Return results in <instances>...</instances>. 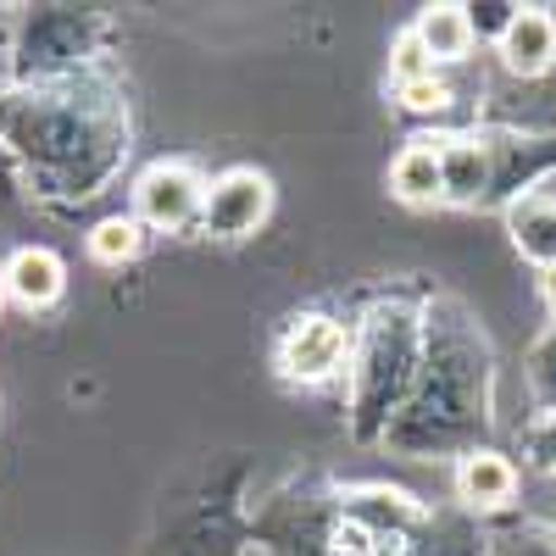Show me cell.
Returning <instances> with one entry per match:
<instances>
[{
  "mask_svg": "<svg viewBox=\"0 0 556 556\" xmlns=\"http://www.w3.org/2000/svg\"><path fill=\"white\" fill-rule=\"evenodd\" d=\"M501 56L518 78H540L556 62V23L545 12H518L501 28Z\"/></svg>",
  "mask_w": 556,
  "mask_h": 556,
  "instance_id": "5",
  "label": "cell"
},
{
  "mask_svg": "<svg viewBox=\"0 0 556 556\" xmlns=\"http://www.w3.org/2000/svg\"><path fill=\"white\" fill-rule=\"evenodd\" d=\"M139 251H146V228H139V217H106L96 235H89V256L106 262V267H123Z\"/></svg>",
  "mask_w": 556,
  "mask_h": 556,
  "instance_id": "10",
  "label": "cell"
},
{
  "mask_svg": "<svg viewBox=\"0 0 556 556\" xmlns=\"http://www.w3.org/2000/svg\"><path fill=\"white\" fill-rule=\"evenodd\" d=\"M456 484H462V501H473V506H506L513 490H518V473H513V462H506V456L479 451V456L462 462Z\"/></svg>",
  "mask_w": 556,
  "mask_h": 556,
  "instance_id": "9",
  "label": "cell"
},
{
  "mask_svg": "<svg viewBox=\"0 0 556 556\" xmlns=\"http://www.w3.org/2000/svg\"><path fill=\"white\" fill-rule=\"evenodd\" d=\"M390 190L406 201V206H434L445 201V173H440V156L429 139H417V146L401 151V162L390 167Z\"/></svg>",
  "mask_w": 556,
  "mask_h": 556,
  "instance_id": "7",
  "label": "cell"
},
{
  "mask_svg": "<svg viewBox=\"0 0 556 556\" xmlns=\"http://www.w3.org/2000/svg\"><path fill=\"white\" fill-rule=\"evenodd\" d=\"M0 285H7V295L28 312L39 306H56L62 290H67V267L56 251H45V245H23L7 267H0Z\"/></svg>",
  "mask_w": 556,
  "mask_h": 556,
  "instance_id": "4",
  "label": "cell"
},
{
  "mask_svg": "<svg viewBox=\"0 0 556 556\" xmlns=\"http://www.w3.org/2000/svg\"><path fill=\"white\" fill-rule=\"evenodd\" d=\"M273 212V184L256 167H228L223 178L206 184V201H201V228L217 240H245L267 223Z\"/></svg>",
  "mask_w": 556,
  "mask_h": 556,
  "instance_id": "1",
  "label": "cell"
},
{
  "mask_svg": "<svg viewBox=\"0 0 556 556\" xmlns=\"http://www.w3.org/2000/svg\"><path fill=\"white\" fill-rule=\"evenodd\" d=\"M345 329L334 317H323V312H306L290 323V334L278 340V367H285V379H301V384H323V379H334L340 367H345Z\"/></svg>",
  "mask_w": 556,
  "mask_h": 556,
  "instance_id": "3",
  "label": "cell"
},
{
  "mask_svg": "<svg viewBox=\"0 0 556 556\" xmlns=\"http://www.w3.org/2000/svg\"><path fill=\"white\" fill-rule=\"evenodd\" d=\"M390 73H395V84H412V78H429V73H434V62L424 56V45H417V34H401Z\"/></svg>",
  "mask_w": 556,
  "mask_h": 556,
  "instance_id": "12",
  "label": "cell"
},
{
  "mask_svg": "<svg viewBox=\"0 0 556 556\" xmlns=\"http://www.w3.org/2000/svg\"><path fill=\"white\" fill-rule=\"evenodd\" d=\"M545 295L556 301V267H545Z\"/></svg>",
  "mask_w": 556,
  "mask_h": 556,
  "instance_id": "13",
  "label": "cell"
},
{
  "mask_svg": "<svg viewBox=\"0 0 556 556\" xmlns=\"http://www.w3.org/2000/svg\"><path fill=\"white\" fill-rule=\"evenodd\" d=\"M401 89V106L406 112H445L451 106V89L429 73V78H412V84H395Z\"/></svg>",
  "mask_w": 556,
  "mask_h": 556,
  "instance_id": "11",
  "label": "cell"
},
{
  "mask_svg": "<svg viewBox=\"0 0 556 556\" xmlns=\"http://www.w3.org/2000/svg\"><path fill=\"white\" fill-rule=\"evenodd\" d=\"M412 34H417V45H424L429 62H462L468 45H473V17L462 7H429Z\"/></svg>",
  "mask_w": 556,
  "mask_h": 556,
  "instance_id": "8",
  "label": "cell"
},
{
  "mask_svg": "<svg viewBox=\"0 0 556 556\" xmlns=\"http://www.w3.org/2000/svg\"><path fill=\"white\" fill-rule=\"evenodd\" d=\"M201 201H206V178L190 162H156L139 173L134 184V206H139V228H190L201 223Z\"/></svg>",
  "mask_w": 556,
  "mask_h": 556,
  "instance_id": "2",
  "label": "cell"
},
{
  "mask_svg": "<svg viewBox=\"0 0 556 556\" xmlns=\"http://www.w3.org/2000/svg\"><path fill=\"white\" fill-rule=\"evenodd\" d=\"M506 228H513V245H518L529 262L556 267V201H545V195L513 201V212H506Z\"/></svg>",
  "mask_w": 556,
  "mask_h": 556,
  "instance_id": "6",
  "label": "cell"
},
{
  "mask_svg": "<svg viewBox=\"0 0 556 556\" xmlns=\"http://www.w3.org/2000/svg\"><path fill=\"white\" fill-rule=\"evenodd\" d=\"M0 301H7V285H0Z\"/></svg>",
  "mask_w": 556,
  "mask_h": 556,
  "instance_id": "14",
  "label": "cell"
}]
</instances>
